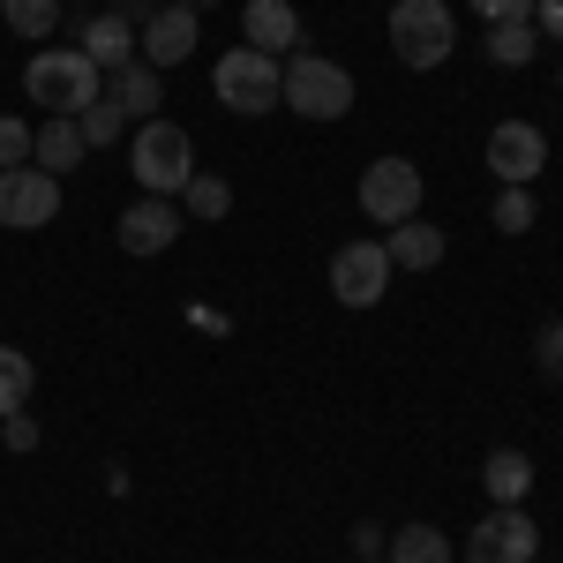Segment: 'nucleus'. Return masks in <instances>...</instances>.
I'll return each instance as SVG.
<instances>
[{
    "label": "nucleus",
    "mask_w": 563,
    "mask_h": 563,
    "mask_svg": "<svg viewBox=\"0 0 563 563\" xmlns=\"http://www.w3.org/2000/svg\"><path fill=\"white\" fill-rule=\"evenodd\" d=\"M278 106H294L301 121H346L353 113V76L339 68V60H323V53H294V60H286Z\"/></svg>",
    "instance_id": "4"
},
{
    "label": "nucleus",
    "mask_w": 563,
    "mask_h": 563,
    "mask_svg": "<svg viewBox=\"0 0 563 563\" xmlns=\"http://www.w3.org/2000/svg\"><path fill=\"white\" fill-rule=\"evenodd\" d=\"M8 166H31V129L23 121H0V174Z\"/></svg>",
    "instance_id": "27"
},
{
    "label": "nucleus",
    "mask_w": 563,
    "mask_h": 563,
    "mask_svg": "<svg viewBox=\"0 0 563 563\" xmlns=\"http://www.w3.org/2000/svg\"><path fill=\"white\" fill-rule=\"evenodd\" d=\"M0 443H8V451H38V421H31V413H8V421H0Z\"/></svg>",
    "instance_id": "30"
},
{
    "label": "nucleus",
    "mask_w": 563,
    "mask_h": 563,
    "mask_svg": "<svg viewBox=\"0 0 563 563\" xmlns=\"http://www.w3.org/2000/svg\"><path fill=\"white\" fill-rule=\"evenodd\" d=\"M211 90L225 113H278V90H286V60H271L256 45H233L211 68Z\"/></svg>",
    "instance_id": "3"
},
{
    "label": "nucleus",
    "mask_w": 563,
    "mask_h": 563,
    "mask_svg": "<svg viewBox=\"0 0 563 563\" xmlns=\"http://www.w3.org/2000/svg\"><path fill=\"white\" fill-rule=\"evenodd\" d=\"M384 541H390V533H384V526H368V519H361V526H346V549H353V563L384 556Z\"/></svg>",
    "instance_id": "29"
},
{
    "label": "nucleus",
    "mask_w": 563,
    "mask_h": 563,
    "mask_svg": "<svg viewBox=\"0 0 563 563\" xmlns=\"http://www.w3.org/2000/svg\"><path fill=\"white\" fill-rule=\"evenodd\" d=\"M549 166V135L533 129V121H504V129L488 135V174L504 180V188H533Z\"/></svg>",
    "instance_id": "10"
},
{
    "label": "nucleus",
    "mask_w": 563,
    "mask_h": 563,
    "mask_svg": "<svg viewBox=\"0 0 563 563\" xmlns=\"http://www.w3.org/2000/svg\"><path fill=\"white\" fill-rule=\"evenodd\" d=\"M84 129L68 121V113H45V129H31V166H45V174H68V166H84Z\"/></svg>",
    "instance_id": "17"
},
{
    "label": "nucleus",
    "mask_w": 563,
    "mask_h": 563,
    "mask_svg": "<svg viewBox=\"0 0 563 563\" xmlns=\"http://www.w3.org/2000/svg\"><path fill=\"white\" fill-rule=\"evenodd\" d=\"M106 8H113V15H129L135 31H143V23H151V15H158V8H166V0H106Z\"/></svg>",
    "instance_id": "32"
},
{
    "label": "nucleus",
    "mask_w": 563,
    "mask_h": 563,
    "mask_svg": "<svg viewBox=\"0 0 563 563\" xmlns=\"http://www.w3.org/2000/svg\"><path fill=\"white\" fill-rule=\"evenodd\" d=\"M113 233H121V256H166V249L180 241V203L174 196H143V203L121 211Z\"/></svg>",
    "instance_id": "11"
},
{
    "label": "nucleus",
    "mask_w": 563,
    "mask_h": 563,
    "mask_svg": "<svg viewBox=\"0 0 563 563\" xmlns=\"http://www.w3.org/2000/svg\"><path fill=\"white\" fill-rule=\"evenodd\" d=\"M533 31L563 45V0H533Z\"/></svg>",
    "instance_id": "31"
},
{
    "label": "nucleus",
    "mask_w": 563,
    "mask_h": 563,
    "mask_svg": "<svg viewBox=\"0 0 563 563\" xmlns=\"http://www.w3.org/2000/svg\"><path fill=\"white\" fill-rule=\"evenodd\" d=\"M106 98L129 113V121H158V106H166V90H158V68L135 53L129 68H113V84H106Z\"/></svg>",
    "instance_id": "16"
},
{
    "label": "nucleus",
    "mask_w": 563,
    "mask_h": 563,
    "mask_svg": "<svg viewBox=\"0 0 563 563\" xmlns=\"http://www.w3.org/2000/svg\"><path fill=\"white\" fill-rule=\"evenodd\" d=\"M241 31H249L256 53L286 60V53L301 45V15H294V0H249V8H241Z\"/></svg>",
    "instance_id": "13"
},
{
    "label": "nucleus",
    "mask_w": 563,
    "mask_h": 563,
    "mask_svg": "<svg viewBox=\"0 0 563 563\" xmlns=\"http://www.w3.org/2000/svg\"><path fill=\"white\" fill-rule=\"evenodd\" d=\"M384 563H459V549H451L435 526H398L384 541Z\"/></svg>",
    "instance_id": "19"
},
{
    "label": "nucleus",
    "mask_w": 563,
    "mask_h": 563,
    "mask_svg": "<svg viewBox=\"0 0 563 563\" xmlns=\"http://www.w3.org/2000/svg\"><path fill=\"white\" fill-rule=\"evenodd\" d=\"M331 294L346 308H376L390 294V256L384 241H346L339 256H331Z\"/></svg>",
    "instance_id": "9"
},
{
    "label": "nucleus",
    "mask_w": 563,
    "mask_h": 563,
    "mask_svg": "<svg viewBox=\"0 0 563 563\" xmlns=\"http://www.w3.org/2000/svg\"><path fill=\"white\" fill-rule=\"evenodd\" d=\"M180 211L211 225V218H225V211H233V188H225L218 174H188V188H180Z\"/></svg>",
    "instance_id": "23"
},
{
    "label": "nucleus",
    "mask_w": 563,
    "mask_h": 563,
    "mask_svg": "<svg viewBox=\"0 0 563 563\" xmlns=\"http://www.w3.org/2000/svg\"><path fill=\"white\" fill-rule=\"evenodd\" d=\"M53 218H60V174H45V166H8L0 174V225L38 233Z\"/></svg>",
    "instance_id": "7"
},
{
    "label": "nucleus",
    "mask_w": 563,
    "mask_h": 563,
    "mask_svg": "<svg viewBox=\"0 0 563 563\" xmlns=\"http://www.w3.org/2000/svg\"><path fill=\"white\" fill-rule=\"evenodd\" d=\"M443 225H429V218H406V225H390L384 233V256H390V271H435L443 263Z\"/></svg>",
    "instance_id": "15"
},
{
    "label": "nucleus",
    "mask_w": 563,
    "mask_h": 563,
    "mask_svg": "<svg viewBox=\"0 0 563 563\" xmlns=\"http://www.w3.org/2000/svg\"><path fill=\"white\" fill-rule=\"evenodd\" d=\"M129 174L143 180V196H174L188 188V174H196V143H188V129L180 121H143L129 143Z\"/></svg>",
    "instance_id": "2"
},
{
    "label": "nucleus",
    "mask_w": 563,
    "mask_h": 563,
    "mask_svg": "<svg viewBox=\"0 0 563 563\" xmlns=\"http://www.w3.org/2000/svg\"><path fill=\"white\" fill-rule=\"evenodd\" d=\"M488 60H496V68H526V60H533V53H541V31H533V23H488Z\"/></svg>",
    "instance_id": "20"
},
{
    "label": "nucleus",
    "mask_w": 563,
    "mask_h": 563,
    "mask_svg": "<svg viewBox=\"0 0 563 563\" xmlns=\"http://www.w3.org/2000/svg\"><path fill=\"white\" fill-rule=\"evenodd\" d=\"M451 45H459V23H451L443 0H398V8H390V53H398L406 68H443Z\"/></svg>",
    "instance_id": "5"
},
{
    "label": "nucleus",
    "mask_w": 563,
    "mask_h": 563,
    "mask_svg": "<svg viewBox=\"0 0 563 563\" xmlns=\"http://www.w3.org/2000/svg\"><path fill=\"white\" fill-rule=\"evenodd\" d=\"M180 8H218V0H180Z\"/></svg>",
    "instance_id": "33"
},
{
    "label": "nucleus",
    "mask_w": 563,
    "mask_h": 563,
    "mask_svg": "<svg viewBox=\"0 0 563 563\" xmlns=\"http://www.w3.org/2000/svg\"><path fill=\"white\" fill-rule=\"evenodd\" d=\"M23 90H31V106L76 121L84 106H98V68H90L84 45H45V53H31V68H23Z\"/></svg>",
    "instance_id": "1"
},
{
    "label": "nucleus",
    "mask_w": 563,
    "mask_h": 563,
    "mask_svg": "<svg viewBox=\"0 0 563 563\" xmlns=\"http://www.w3.org/2000/svg\"><path fill=\"white\" fill-rule=\"evenodd\" d=\"M488 225H496V233H511V241L533 233V188H504V196H496V211H488Z\"/></svg>",
    "instance_id": "25"
},
{
    "label": "nucleus",
    "mask_w": 563,
    "mask_h": 563,
    "mask_svg": "<svg viewBox=\"0 0 563 563\" xmlns=\"http://www.w3.org/2000/svg\"><path fill=\"white\" fill-rule=\"evenodd\" d=\"M135 53H143V60L158 68V76H166V68H180V60L196 53V8L166 0V8H158V15H151V23L135 31Z\"/></svg>",
    "instance_id": "12"
},
{
    "label": "nucleus",
    "mask_w": 563,
    "mask_h": 563,
    "mask_svg": "<svg viewBox=\"0 0 563 563\" xmlns=\"http://www.w3.org/2000/svg\"><path fill=\"white\" fill-rule=\"evenodd\" d=\"M0 23L15 38H53L60 31V0H0Z\"/></svg>",
    "instance_id": "21"
},
{
    "label": "nucleus",
    "mask_w": 563,
    "mask_h": 563,
    "mask_svg": "<svg viewBox=\"0 0 563 563\" xmlns=\"http://www.w3.org/2000/svg\"><path fill=\"white\" fill-rule=\"evenodd\" d=\"M533 549H541V526L526 519L519 504H496L466 533V563H533Z\"/></svg>",
    "instance_id": "8"
},
{
    "label": "nucleus",
    "mask_w": 563,
    "mask_h": 563,
    "mask_svg": "<svg viewBox=\"0 0 563 563\" xmlns=\"http://www.w3.org/2000/svg\"><path fill=\"white\" fill-rule=\"evenodd\" d=\"M361 218H368V225H406V218H421V166H413V158H376V166H361Z\"/></svg>",
    "instance_id": "6"
},
{
    "label": "nucleus",
    "mask_w": 563,
    "mask_h": 563,
    "mask_svg": "<svg viewBox=\"0 0 563 563\" xmlns=\"http://www.w3.org/2000/svg\"><path fill=\"white\" fill-rule=\"evenodd\" d=\"M121 121H129V113H121V106H113L106 90H98V106H84V113H76V129H84V143H90V151L121 143Z\"/></svg>",
    "instance_id": "24"
},
{
    "label": "nucleus",
    "mask_w": 563,
    "mask_h": 563,
    "mask_svg": "<svg viewBox=\"0 0 563 563\" xmlns=\"http://www.w3.org/2000/svg\"><path fill=\"white\" fill-rule=\"evenodd\" d=\"M31 384H38V368H31V353L0 346V421H8V413H23V406H31Z\"/></svg>",
    "instance_id": "22"
},
{
    "label": "nucleus",
    "mask_w": 563,
    "mask_h": 563,
    "mask_svg": "<svg viewBox=\"0 0 563 563\" xmlns=\"http://www.w3.org/2000/svg\"><path fill=\"white\" fill-rule=\"evenodd\" d=\"M481 23H533V0H474Z\"/></svg>",
    "instance_id": "28"
},
{
    "label": "nucleus",
    "mask_w": 563,
    "mask_h": 563,
    "mask_svg": "<svg viewBox=\"0 0 563 563\" xmlns=\"http://www.w3.org/2000/svg\"><path fill=\"white\" fill-rule=\"evenodd\" d=\"M481 488H488L496 504H526V488H533V459H526V451H488V459H481Z\"/></svg>",
    "instance_id": "18"
},
{
    "label": "nucleus",
    "mask_w": 563,
    "mask_h": 563,
    "mask_svg": "<svg viewBox=\"0 0 563 563\" xmlns=\"http://www.w3.org/2000/svg\"><path fill=\"white\" fill-rule=\"evenodd\" d=\"M368 563H384V556H368Z\"/></svg>",
    "instance_id": "34"
},
{
    "label": "nucleus",
    "mask_w": 563,
    "mask_h": 563,
    "mask_svg": "<svg viewBox=\"0 0 563 563\" xmlns=\"http://www.w3.org/2000/svg\"><path fill=\"white\" fill-rule=\"evenodd\" d=\"M533 361H541V376H549V384H563V316L533 331Z\"/></svg>",
    "instance_id": "26"
},
{
    "label": "nucleus",
    "mask_w": 563,
    "mask_h": 563,
    "mask_svg": "<svg viewBox=\"0 0 563 563\" xmlns=\"http://www.w3.org/2000/svg\"><path fill=\"white\" fill-rule=\"evenodd\" d=\"M76 45L90 53L98 76H113V68H129V60H135V23H129V15H113V8H98L84 31H76Z\"/></svg>",
    "instance_id": "14"
}]
</instances>
